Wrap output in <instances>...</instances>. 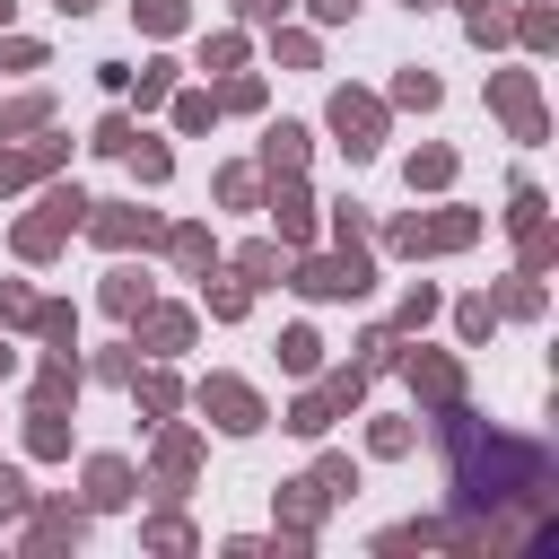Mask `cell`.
I'll use <instances>...</instances> for the list:
<instances>
[{
  "label": "cell",
  "instance_id": "cell-22",
  "mask_svg": "<svg viewBox=\"0 0 559 559\" xmlns=\"http://www.w3.org/2000/svg\"><path fill=\"white\" fill-rule=\"evenodd\" d=\"M26 332H44V349H79V314L61 297H35V323Z\"/></svg>",
  "mask_w": 559,
  "mask_h": 559
},
{
  "label": "cell",
  "instance_id": "cell-7",
  "mask_svg": "<svg viewBox=\"0 0 559 559\" xmlns=\"http://www.w3.org/2000/svg\"><path fill=\"white\" fill-rule=\"evenodd\" d=\"M393 367H402V376H411V393H419V402H428V411H445V402H463V367H454V358H445V349H402V358H393Z\"/></svg>",
  "mask_w": 559,
  "mask_h": 559
},
{
  "label": "cell",
  "instance_id": "cell-48",
  "mask_svg": "<svg viewBox=\"0 0 559 559\" xmlns=\"http://www.w3.org/2000/svg\"><path fill=\"white\" fill-rule=\"evenodd\" d=\"M26 507H35V489H26V472H17V463H0V524H17Z\"/></svg>",
  "mask_w": 559,
  "mask_h": 559
},
{
  "label": "cell",
  "instance_id": "cell-45",
  "mask_svg": "<svg viewBox=\"0 0 559 559\" xmlns=\"http://www.w3.org/2000/svg\"><path fill=\"white\" fill-rule=\"evenodd\" d=\"M367 454H384V463H393V454H411V419H393V411H384V419L367 428Z\"/></svg>",
  "mask_w": 559,
  "mask_h": 559
},
{
  "label": "cell",
  "instance_id": "cell-39",
  "mask_svg": "<svg viewBox=\"0 0 559 559\" xmlns=\"http://www.w3.org/2000/svg\"><path fill=\"white\" fill-rule=\"evenodd\" d=\"M306 480H314L323 498H349V489H358V463H349V454H323V463H314Z\"/></svg>",
  "mask_w": 559,
  "mask_h": 559
},
{
  "label": "cell",
  "instance_id": "cell-50",
  "mask_svg": "<svg viewBox=\"0 0 559 559\" xmlns=\"http://www.w3.org/2000/svg\"><path fill=\"white\" fill-rule=\"evenodd\" d=\"M131 131H140V122H131V114H105V122H96V140H87V148H96V157H122V148H131Z\"/></svg>",
  "mask_w": 559,
  "mask_h": 559
},
{
  "label": "cell",
  "instance_id": "cell-25",
  "mask_svg": "<svg viewBox=\"0 0 559 559\" xmlns=\"http://www.w3.org/2000/svg\"><path fill=\"white\" fill-rule=\"evenodd\" d=\"M402 175H411V192H445L454 183V148H411Z\"/></svg>",
  "mask_w": 559,
  "mask_h": 559
},
{
  "label": "cell",
  "instance_id": "cell-56",
  "mask_svg": "<svg viewBox=\"0 0 559 559\" xmlns=\"http://www.w3.org/2000/svg\"><path fill=\"white\" fill-rule=\"evenodd\" d=\"M306 9H314L323 26H349V17H358V0H306Z\"/></svg>",
  "mask_w": 559,
  "mask_h": 559
},
{
  "label": "cell",
  "instance_id": "cell-17",
  "mask_svg": "<svg viewBox=\"0 0 559 559\" xmlns=\"http://www.w3.org/2000/svg\"><path fill=\"white\" fill-rule=\"evenodd\" d=\"M201 306H210L218 323H245V306H253V288H245V280H218V262H210V271H201Z\"/></svg>",
  "mask_w": 559,
  "mask_h": 559
},
{
  "label": "cell",
  "instance_id": "cell-20",
  "mask_svg": "<svg viewBox=\"0 0 559 559\" xmlns=\"http://www.w3.org/2000/svg\"><path fill=\"white\" fill-rule=\"evenodd\" d=\"M61 236H70V227H61V218H44V210H35V218H17V262H52V253H61Z\"/></svg>",
  "mask_w": 559,
  "mask_h": 559
},
{
  "label": "cell",
  "instance_id": "cell-49",
  "mask_svg": "<svg viewBox=\"0 0 559 559\" xmlns=\"http://www.w3.org/2000/svg\"><path fill=\"white\" fill-rule=\"evenodd\" d=\"M210 122H218V96H201V87L175 96V131H210Z\"/></svg>",
  "mask_w": 559,
  "mask_h": 559
},
{
  "label": "cell",
  "instance_id": "cell-58",
  "mask_svg": "<svg viewBox=\"0 0 559 559\" xmlns=\"http://www.w3.org/2000/svg\"><path fill=\"white\" fill-rule=\"evenodd\" d=\"M0 376H17V349H0Z\"/></svg>",
  "mask_w": 559,
  "mask_h": 559
},
{
  "label": "cell",
  "instance_id": "cell-33",
  "mask_svg": "<svg viewBox=\"0 0 559 559\" xmlns=\"http://www.w3.org/2000/svg\"><path fill=\"white\" fill-rule=\"evenodd\" d=\"M463 35H472L480 52H498V44H507V9H498V0H489V9H463Z\"/></svg>",
  "mask_w": 559,
  "mask_h": 559
},
{
  "label": "cell",
  "instance_id": "cell-9",
  "mask_svg": "<svg viewBox=\"0 0 559 559\" xmlns=\"http://www.w3.org/2000/svg\"><path fill=\"white\" fill-rule=\"evenodd\" d=\"M131 349H148V358H175V349H192V314L148 297V306L131 314Z\"/></svg>",
  "mask_w": 559,
  "mask_h": 559
},
{
  "label": "cell",
  "instance_id": "cell-53",
  "mask_svg": "<svg viewBox=\"0 0 559 559\" xmlns=\"http://www.w3.org/2000/svg\"><path fill=\"white\" fill-rule=\"evenodd\" d=\"M332 236L358 245V236H367V210H358V201H332Z\"/></svg>",
  "mask_w": 559,
  "mask_h": 559
},
{
  "label": "cell",
  "instance_id": "cell-44",
  "mask_svg": "<svg viewBox=\"0 0 559 559\" xmlns=\"http://www.w3.org/2000/svg\"><path fill=\"white\" fill-rule=\"evenodd\" d=\"M131 367H140V358H131V341H122V349H96L79 376H96V384H131Z\"/></svg>",
  "mask_w": 559,
  "mask_h": 559
},
{
  "label": "cell",
  "instance_id": "cell-52",
  "mask_svg": "<svg viewBox=\"0 0 559 559\" xmlns=\"http://www.w3.org/2000/svg\"><path fill=\"white\" fill-rule=\"evenodd\" d=\"M148 550H192V524L183 515H148Z\"/></svg>",
  "mask_w": 559,
  "mask_h": 559
},
{
  "label": "cell",
  "instance_id": "cell-29",
  "mask_svg": "<svg viewBox=\"0 0 559 559\" xmlns=\"http://www.w3.org/2000/svg\"><path fill=\"white\" fill-rule=\"evenodd\" d=\"M393 358H402V332H393V323H376V332H358V376H384Z\"/></svg>",
  "mask_w": 559,
  "mask_h": 559
},
{
  "label": "cell",
  "instance_id": "cell-27",
  "mask_svg": "<svg viewBox=\"0 0 559 559\" xmlns=\"http://www.w3.org/2000/svg\"><path fill=\"white\" fill-rule=\"evenodd\" d=\"M437 306H445V297H437L428 280H411V288H402V314H393V332H428V323H437Z\"/></svg>",
  "mask_w": 559,
  "mask_h": 559
},
{
  "label": "cell",
  "instance_id": "cell-12",
  "mask_svg": "<svg viewBox=\"0 0 559 559\" xmlns=\"http://www.w3.org/2000/svg\"><path fill=\"white\" fill-rule=\"evenodd\" d=\"M306 157H314V131L306 122H271L262 131V175H297Z\"/></svg>",
  "mask_w": 559,
  "mask_h": 559
},
{
  "label": "cell",
  "instance_id": "cell-15",
  "mask_svg": "<svg viewBox=\"0 0 559 559\" xmlns=\"http://www.w3.org/2000/svg\"><path fill=\"white\" fill-rule=\"evenodd\" d=\"M87 533V507H35V533H26V550H70Z\"/></svg>",
  "mask_w": 559,
  "mask_h": 559
},
{
  "label": "cell",
  "instance_id": "cell-54",
  "mask_svg": "<svg viewBox=\"0 0 559 559\" xmlns=\"http://www.w3.org/2000/svg\"><path fill=\"white\" fill-rule=\"evenodd\" d=\"M288 9H297V0H236V17H245V26H280Z\"/></svg>",
  "mask_w": 559,
  "mask_h": 559
},
{
  "label": "cell",
  "instance_id": "cell-4",
  "mask_svg": "<svg viewBox=\"0 0 559 559\" xmlns=\"http://www.w3.org/2000/svg\"><path fill=\"white\" fill-rule=\"evenodd\" d=\"M332 131H341L349 166H367V157L384 148V105H376L367 87H332Z\"/></svg>",
  "mask_w": 559,
  "mask_h": 559
},
{
  "label": "cell",
  "instance_id": "cell-24",
  "mask_svg": "<svg viewBox=\"0 0 559 559\" xmlns=\"http://www.w3.org/2000/svg\"><path fill=\"white\" fill-rule=\"evenodd\" d=\"M122 157H131V175H140V183H166V175H175V148H166V140H148V131H131V148H122Z\"/></svg>",
  "mask_w": 559,
  "mask_h": 559
},
{
  "label": "cell",
  "instance_id": "cell-19",
  "mask_svg": "<svg viewBox=\"0 0 559 559\" xmlns=\"http://www.w3.org/2000/svg\"><path fill=\"white\" fill-rule=\"evenodd\" d=\"M323 507H332V498H323L314 480H280V515H288V533H297V542L314 533V515H323Z\"/></svg>",
  "mask_w": 559,
  "mask_h": 559
},
{
  "label": "cell",
  "instance_id": "cell-51",
  "mask_svg": "<svg viewBox=\"0 0 559 559\" xmlns=\"http://www.w3.org/2000/svg\"><path fill=\"white\" fill-rule=\"evenodd\" d=\"M323 402H332V411H358V402H367V376H358V367L323 376Z\"/></svg>",
  "mask_w": 559,
  "mask_h": 559
},
{
  "label": "cell",
  "instance_id": "cell-18",
  "mask_svg": "<svg viewBox=\"0 0 559 559\" xmlns=\"http://www.w3.org/2000/svg\"><path fill=\"white\" fill-rule=\"evenodd\" d=\"M35 402H79V349H52L35 367Z\"/></svg>",
  "mask_w": 559,
  "mask_h": 559
},
{
  "label": "cell",
  "instance_id": "cell-35",
  "mask_svg": "<svg viewBox=\"0 0 559 559\" xmlns=\"http://www.w3.org/2000/svg\"><path fill=\"white\" fill-rule=\"evenodd\" d=\"M131 87H140V114H148V105H166V96H175V61H140V70H131Z\"/></svg>",
  "mask_w": 559,
  "mask_h": 559
},
{
  "label": "cell",
  "instance_id": "cell-11",
  "mask_svg": "<svg viewBox=\"0 0 559 559\" xmlns=\"http://www.w3.org/2000/svg\"><path fill=\"white\" fill-rule=\"evenodd\" d=\"M140 498V472L122 454H87V507H131Z\"/></svg>",
  "mask_w": 559,
  "mask_h": 559
},
{
  "label": "cell",
  "instance_id": "cell-59",
  "mask_svg": "<svg viewBox=\"0 0 559 559\" xmlns=\"http://www.w3.org/2000/svg\"><path fill=\"white\" fill-rule=\"evenodd\" d=\"M9 17H17V0H0V26H9Z\"/></svg>",
  "mask_w": 559,
  "mask_h": 559
},
{
  "label": "cell",
  "instance_id": "cell-37",
  "mask_svg": "<svg viewBox=\"0 0 559 559\" xmlns=\"http://www.w3.org/2000/svg\"><path fill=\"white\" fill-rule=\"evenodd\" d=\"M218 201H227V210H253V201H262V175H253V166H218Z\"/></svg>",
  "mask_w": 559,
  "mask_h": 559
},
{
  "label": "cell",
  "instance_id": "cell-16",
  "mask_svg": "<svg viewBox=\"0 0 559 559\" xmlns=\"http://www.w3.org/2000/svg\"><path fill=\"white\" fill-rule=\"evenodd\" d=\"M26 454H44V463L70 454V419H61V402H35V411H26Z\"/></svg>",
  "mask_w": 559,
  "mask_h": 559
},
{
  "label": "cell",
  "instance_id": "cell-40",
  "mask_svg": "<svg viewBox=\"0 0 559 559\" xmlns=\"http://www.w3.org/2000/svg\"><path fill=\"white\" fill-rule=\"evenodd\" d=\"M131 17H140L148 35H183V17H192V9H183V0H131Z\"/></svg>",
  "mask_w": 559,
  "mask_h": 559
},
{
  "label": "cell",
  "instance_id": "cell-30",
  "mask_svg": "<svg viewBox=\"0 0 559 559\" xmlns=\"http://www.w3.org/2000/svg\"><path fill=\"white\" fill-rule=\"evenodd\" d=\"M131 393H140V411H148V419H175V402H183V384H175V376H140V367H131Z\"/></svg>",
  "mask_w": 559,
  "mask_h": 559
},
{
  "label": "cell",
  "instance_id": "cell-31",
  "mask_svg": "<svg viewBox=\"0 0 559 559\" xmlns=\"http://www.w3.org/2000/svg\"><path fill=\"white\" fill-rule=\"evenodd\" d=\"M218 114H262V79L253 70H227L218 79Z\"/></svg>",
  "mask_w": 559,
  "mask_h": 559
},
{
  "label": "cell",
  "instance_id": "cell-14",
  "mask_svg": "<svg viewBox=\"0 0 559 559\" xmlns=\"http://www.w3.org/2000/svg\"><path fill=\"white\" fill-rule=\"evenodd\" d=\"M157 245H166V253H175V271H192V280L218 262V236H210V227H192V218H183V227H166Z\"/></svg>",
  "mask_w": 559,
  "mask_h": 559
},
{
  "label": "cell",
  "instance_id": "cell-8",
  "mask_svg": "<svg viewBox=\"0 0 559 559\" xmlns=\"http://www.w3.org/2000/svg\"><path fill=\"white\" fill-rule=\"evenodd\" d=\"M489 105L515 122V140H542V96H533V70H489Z\"/></svg>",
  "mask_w": 559,
  "mask_h": 559
},
{
  "label": "cell",
  "instance_id": "cell-57",
  "mask_svg": "<svg viewBox=\"0 0 559 559\" xmlns=\"http://www.w3.org/2000/svg\"><path fill=\"white\" fill-rule=\"evenodd\" d=\"M52 9H61V17H87V9H96V0H52Z\"/></svg>",
  "mask_w": 559,
  "mask_h": 559
},
{
  "label": "cell",
  "instance_id": "cell-38",
  "mask_svg": "<svg viewBox=\"0 0 559 559\" xmlns=\"http://www.w3.org/2000/svg\"><path fill=\"white\" fill-rule=\"evenodd\" d=\"M35 210H44V218H61V227H79V218H87V192H79V183H44V201H35Z\"/></svg>",
  "mask_w": 559,
  "mask_h": 559
},
{
  "label": "cell",
  "instance_id": "cell-42",
  "mask_svg": "<svg viewBox=\"0 0 559 559\" xmlns=\"http://www.w3.org/2000/svg\"><path fill=\"white\" fill-rule=\"evenodd\" d=\"M550 262H559V236H550V218H533V227H524V271L542 280Z\"/></svg>",
  "mask_w": 559,
  "mask_h": 559
},
{
  "label": "cell",
  "instance_id": "cell-55",
  "mask_svg": "<svg viewBox=\"0 0 559 559\" xmlns=\"http://www.w3.org/2000/svg\"><path fill=\"white\" fill-rule=\"evenodd\" d=\"M17 183H26V157H17V148H9V131H0V192H17Z\"/></svg>",
  "mask_w": 559,
  "mask_h": 559
},
{
  "label": "cell",
  "instance_id": "cell-47",
  "mask_svg": "<svg viewBox=\"0 0 559 559\" xmlns=\"http://www.w3.org/2000/svg\"><path fill=\"white\" fill-rule=\"evenodd\" d=\"M17 323H35V288L26 280H0V332H17Z\"/></svg>",
  "mask_w": 559,
  "mask_h": 559
},
{
  "label": "cell",
  "instance_id": "cell-13",
  "mask_svg": "<svg viewBox=\"0 0 559 559\" xmlns=\"http://www.w3.org/2000/svg\"><path fill=\"white\" fill-rule=\"evenodd\" d=\"M280 271H288V245H280V236L236 245V280H245V288H280Z\"/></svg>",
  "mask_w": 559,
  "mask_h": 559
},
{
  "label": "cell",
  "instance_id": "cell-36",
  "mask_svg": "<svg viewBox=\"0 0 559 559\" xmlns=\"http://www.w3.org/2000/svg\"><path fill=\"white\" fill-rule=\"evenodd\" d=\"M437 96H445V87H437V79H428V70H419V61H411V70H402V79H393V105H411V114H428V105H437Z\"/></svg>",
  "mask_w": 559,
  "mask_h": 559
},
{
  "label": "cell",
  "instance_id": "cell-10",
  "mask_svg": "<svg viewBox=\"0 0 559 559\" xmlns=\"http://www.w3.org/2000/svg\"><path fill=\"white\" fill-rule=\"evenodd\" d=\"M157 428H166V419H157ZM192 472H201V428H166V437H157V472H148V489L175 498Z\"/></svg>",
  "mask_w": 559,
  "mask_h": 559
},
{
  "label": "cell",
  "instance_id": "cell-61",
  "mask_svg": "<svg viewBox=\"0 0 559 559\" xmlns=\"http://www.w3.org/2000/svg\"><path fill=\"white\" fill-rule=\"evenodd\" d=\"M411 9H428V0H411Z\"/></svg>",
  "mask_w": 559,
  "mask_h": 559
},
{
  "label": "cell",
  "instance_id": "cell-26",
  "mask_svg": "<svg viewBox=\"0 0 559 559\" xmlns=\"http://www.w3.org/2000/svg\"><path fill=\"white\" fill-rule=\"evenodd\" d=\"M280 367H288V376H314V367H323V341H314V323H288V332H280Z\"/></svg>",
  "mask_w": 559,
  "mask_h": 559
},
{
  "label": "cell",
  "instance_id": "cell-23",
  "mask_svg": "<svg viewBox=\"0 0 559 559\" xmlns=\"http://www.w3.org/2000/svg\"><path fill=\"white\" fill-rule=\"evenodd\" d=\"M507 35H515L524 52H550V44H559V17H550V0H533L524 17H507Z\"/></svg>",
  "mask_w": 559,
  "mask_h": 559
},
{
  "label": "cell",
  "instance_id": "cell-6",
  "mask_svg": "<svg viewBox=\"0 0 559 559\" xmlns=\"http://www.w3.org/2000/svg\"><path fill=\"white\" fill-rule=\"evenodd\" d=\"M262 210H271V236H280L288 253H297V245H314V192H306L297 175H271Z\"/></svg>",
  "mask_w": 559,
  "mask_h": 559
},
{
  "label": "cell",
  "instance_id": "cell-3",
  "mask_svg": "<svg viewBox=\"0 0 559 559\" xmlns=\"http://www.w3.org/2000/svg\"><path fill=\"white\" fill-rule=\"evenodd\" d=\"M105 253H131V245H157L166 236V218L157 210H140V201H87V218H79Z\"/></svg>",
  "mask_w": 559,
  "mask_h": 559
},
{
  "label": "cell",
  "instance_id": "cell-43",
  "mask_svg": "<svg viewBox=\"0 0 559 559\" xmlns=\"http://www.w3.org/2000/svg\"><path fill=\"white\" fill-rule=\"evenodd\" d=\"M498 314H542V280H533V271H515V280L498 288Z\"/></svg>",
  "mask_w": 559,
  "mask_h": 559
},
{
  "label": "cell",
  "instance_id": "cell-1",
  "mask_svg": "<svg viewBox=\"0 0 559 559\" xmlns=\"http://www.w3.org/2000/svg\"><path fill=\"white\" fill-rule=\"evenodd\" d=\"M280 280H288L297 297H314V306H349V297L376 288V262H367L358 245H341V253H306V245H297V262H288Z\"/></svg>",
  "mask_w": 559,
  "mask_h": 559
},
{
  "label": "cell",
  "instance_id": "cell-2",
  "mask_svg": "<svg viewBox=\"0 0 559 559\" xmlns=\"http://www.w3.org/2000/svg\"><path fill=\"white\" fill-rule=\"evenodd\" d=\"M472 236H480V210H463V201H445V210H428V218L411 210V218H393V227H384V245H393V253H463Z\"/></svg>",
  "mask_w": 559,
  "mask_h": 559
},
{
  "label": "cell",
  "instance_id": "cell-46",
  "mask_svg": "<svg viewBox=\"0 0 559 559\" xmlns=\"http://www.w3.org/2000/svg\"><path fill=\"white\" fill-rule=\"evenodd\" d=\"M44 61H52V52H44L35 35H9V26H0V70H44Z\"/></svg>",
  "mask_w": 559,
  "mask_h": 559
},
{
  "label": "cell",
  "instance_id": "cell-21",
  "mask_svg": "<svg viewBox=\"0 0 559 559\" xmlns=\"http://www.w3.org/2000/svg\"><path fill=\"white\" fill-rule=\"evenodd\" d=\"M140 306H148V280H140L131 262H114V271H105V314H122V323H131Z\"/></svg>",
  "mask_w": 559,
  "mask_h": 559
},
{
  "label": "cell",
  "instance_id": "cell-28",
  "mask_svg": "<svg viewBox=\"0 0 559 559\" xmlns=\"http://www.w3.org/2000/svg\"><path fill=\"white\" fill-rule=\"evenodd\" d=\"M454 332H463V341L480 349V341L498 332V297H489V288H480V297H463V306H454Z\"/></svg>",
  "mask_w": 559,
  "mask_h": 559
},
{
  "label": "cell",
  "instance_id": "cell-5",
  "mask_svg": "<svg viewBox=\"0 0 559 559\" xmlns=\"http://www.w3.org/2000/svg\"><path fill=\"white\" fill-rule=\"evenodd\" d=\"M192 402H201V411H210L227 437H253V428L271 419V411H262V393H253L245 376H201V384H192Z\"/></svg>",
  "mask_w": 559,
  "mask_h": 559
},
{
  "label": "cell",
  "instance_id": "cell-60",
  "mask_svg": "<svg viewBox=\"0 0 559 559\" xmlns=\"http://www.w3.org/2000/svg\"><path fill=\"white\" fill-rule=\"evenodd\" d=\"M463 9H489V0H463Z\"/></svg>",
  "mask_w": 559,
  "mask_h": 559
},
{
  "label": "cell",
  "instance_id": "cell-34",
  "mask_svg": "<svg viewBox=\"0 0 559 559\" xmlns=\"http://www.w3.org/2000/svg\"><path fill=\"white\" fill-rule=\"evenodd\" d=\"M271 52H280L288 70H314V35H306V26H288V17L271 26Z\"/></svg>",
  "mask_w": 559,
  "mask_h": 559
},
{
  "label": "cell",
  "instance_id": "cell-32",
  "mask_svg": "<svg viewBox=\"0 0 559 559\" xmlns=\"http://www.w3.org/2000/svg\"><path fill=\"white\" fill-rule=\"evenodd\" d=\"M332 419H341V411H332V402H323V393H297V402H288V419H280V428H297V437H323V428H332Z\"/></svg>",
  "mask_w": 559,
  "mask_h": 559
},
{
  "label": "cell",
  "instance_id": "cell-41",
  "mask_svg": "<svg viewBox=\"0 0 559 559\" xmlns=\"http://www.w3.org/2000/svg\"><path fill=\"white\" fill-rule=\"evenodd\" d=\"M201 70H245V35H201Z\"/></svg>",
  "mask_w": 559,
  "mask_h": 559
}]
</instances>
